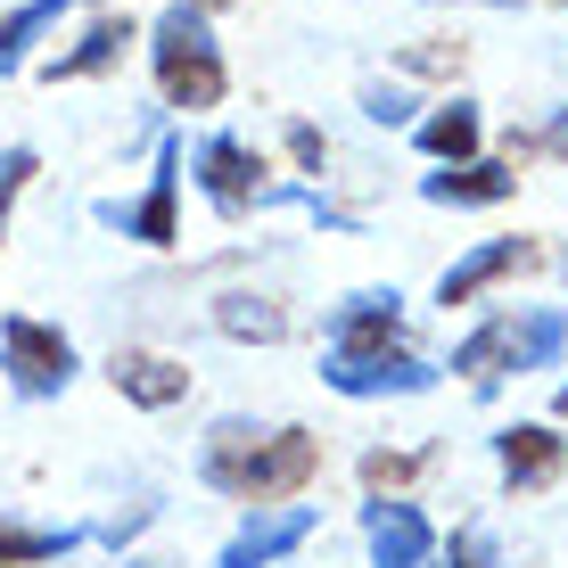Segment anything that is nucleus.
<instances>
[{"label":"nucleus","instance_id":"nucleus-10","mask_svg":"<svg viewBox=\"0 0 568 568\" xmlns=\"http://www.w3.org/2000/svg\"><path fill=\"white\" fill-rule=\"evenodd\" d=\"M536 264H544V247H536V240H478L469 256H454V264H445L437 305H478L486 288L519 281V272H536Z\"/></svg>","mask_w":568,"mask_h":568},{"label":"nucleus","instance_id":"nucleus-17","mask_svg":"<svg viewBox=\"0 0 568 568\" xmlns=\"http://www.w3.org/2000/svg\"><path fill=\"white\" fill-rule=\"evenodd\" d=\"M214 329H223L231 346H281V338H288V305L231 288V297H214Z\"/></svg>","mask_w":568,"mask_h":568},{"label":"nucleus","instance_id":"nucleus-21","mask_svg":"<svg viewBox=\"0 0 568 568\" xmlns=\"http://www.w3.org/2000/svg\"><path fill=\"white\" fill-rule=\"evenodd\" d=\"M33 173H42V156H33V149H0V240H9V214H17V199H26Z\"/></svg>","mask_w":568,"mask_h":568},{"label":"nucleus","instance_id":"nucleus-12","mask_svg":"<svg viewBox=\"0 0 568 568\" xmlns=\"http://www.w3.org/2000/svg\"><path fill=\"white\" fill-rule=\"evenodd\" d=\"M560 462H568V445H560L544 420H511V428H495V469H503V486H511V495H536V486H552V478H560Z\"/></svg>","mask_w":568,"mask_h":568},{"label":"nucleus","instance_id":"nucleus-8","mask_svg":"<svg viewBox=\"0 0 568 568\" xmlns=\"http://www.w3.org/2000/svg\"><path fill=\"white\" fill-rule=\"evenodd\" d=\"M363 544H371V568H428L437 560V527H428V511L404 503V495H371L363 503Z\"/></svg>","mask_w":568,"mask_h":568},{"label":"nucleus","instance_id":"nucleus-31","mask_svg":"<svg viewBox=\"0 0 568 568\" xmlns=\"http://www.w3.org/2000/svg\"><path fill=\"white\" fill-rule=\"evenodd\" d=\"M560 272H568V256H560Z\"/></svg>","mask_w":568,"mask_h":568},{"label":"nucleus","instance_id":"nucleus-13","mask_svg":"<svg viewBox=\"0 0 568 568\" xmlns=\"http://www.w3.org/2000/svg\"><path fill=\"white\" fill-rule=\"evenodd\" d=\"M511 190H519V165H511V156H469V165L420 173V199H428V206H503Z\"/></svg>","mask_w":568,"mask_h":568},{"label":"nucleus","instance_id":"nucleus-24","mask_svg":"<svg viewBox=\"0 0 568 568\" xmlns=\"http://www.w3.org/2000/svg\"><path fill=\"white\" fill-rule=\"evenodd\" d=\"M404 74H462V42H420V50H404Z\"/></svg>","mask_w":568,"mask_h":568},{"label":"nucleus","instance_id":"nucleus-5","mask_svg":"<svg viewBox=\"0 0 568 568\" xmlns=\"http://www.w3.org/2000/svg\"><path fill=\"white\" fill-rule=\"evenodd\" d=\"M0 371H9L17 396H67L83 355L58 322H33V313H0Z\"/></svg>","mask_w":568,"mask_h":568},{"label":"nucleus","instance_id":"nucleus-14","mask_svg":"<svg viewBox=\"0 0 568 568\" xmlns=\"http://www.w3.org/2000/svg\"><path fill=\"white\" fill-rule=\"evenodd\" d=\"M413 141H420V156H437V165H469L478 141H486V115L469 100H437L428 115H413Z\"/></svg>","mask_w":568,"mask_h":568},{"label":"nucleus","instance_id":"nucleus-2","mask_svg":"<svg viewBox=\"0 0 568 568\" xmlns=\"http://www.w3.org/2000/svg\"><path fill=\"white\" fill-rule=\"evenodd\" d=\"M560 355H568V313H560V305H511V313L478 322V329L454 346V371L486 396V387H503V379L552 371Z\"/></svg>","mask_w":568,"mask_h":568},{"label":"nucleus","instance_id":"nucleus-25","mask_svg":"<svg viewBox=\"0 0 568 568\" xmlns=\"http://www.w3.org/2000/svg\"><path fill=\"white\" fill-rule=\"evenodd\" d=\"M149 519H156V503L141 495V503H132V511H124V519H108V527H100V544H115V552H124V544H132V536H141V527H149Z\"/></svg>","mask_w":568,"mask_h":568},{"label":"nucleus","instance_id":"nucleus-1","mask_svg":"<svg viewBox=\"0 0 568 568\" xmlns=\"http://www.w3.org/2000/svg\"><path fill=\"white\" fill-rule=\"evenodd\" d=\"M313 469H322V437L297 428V420L231 413V420H214L206 445H199V478L214 486V495H231V503H256V511H264V503L305 495Z\"/></svg>","mask_w":568,"mask_h":568},{"label":"nucleus","instance_id":"nucleus-7","mask_svg":"<svg viewBox=\"0 0 568 568\" xmlns=\"http://www.w3.org/2000/svg\"><path fill=\"white\" fill-rule=\"evenodd\" d=\"M100 223H115L124 240H141V247H173L182 240V141H165L156 149V173H149V190L132 206H100Z\"/></svg>","mask_w":568,"mask_h":568},{"label":"nucleus","instance_id":"nucleus-19","mask_svg":"<svg viewBox=\"0 0 568 568\" xmlns=\"http://www.w3.org/2000/svg\"><path fill=\"white\" fill-rule=\"evenodd\" d=\"M58 9H67V0H26V9H9V17H0V74H17V67H26V50L58 26Z\"/></svg>","mask_w":568,"mask_h":568},{"label":"nucleus","instance_id":"nucleus-18","mask_svg":"<svg viewBox=\"0 0 568 568\" xmlns=\"http://www.w3.org/2000/svg\"><path fill=\"white\" fill-rule=\"evenodd\" d=\"M83 536L91 527H26V519L0 511V568H50V560L83 552Z\"/></svg>","mask_w":568,"mask_h":568},{"label":"nucleus","instance_id":"nucleus-30","mask_svg":"<svg viewBox=\"0 0 568 568\" xmlns=\"http://www.w3.org/2000/svg\"><path fill=\"white\" fill-rule=\"evenodd\" d=\"M495 9H511V0H495ZM544 9H568V0H544Z\"/></svg>","mask_w":568,"mask_h":568},{"label":"nucleus","instance_id":"nucleus-6","mask_svg":"<svg viewBox=\"0 0 568 568\" xmlns=\"http://www.w3.org/2000/svg\"><path fill=\"white\" fill-rule=\"evenodd\" d=\"M190 173H199V190H206V206L214 214H231V223H240V214H256L264 206V149H247L240 132H214V141H199V156H190Z\"/></svg>","mask_w":568,"mask_h":568},{"label":"nucleus","instance_id":"nucleus-23","mask_svg":"<svg viewBox=\"0 0 568 568\" xmlns=\"http://www.w3.org/2000/svg\"><path fill=\"white\" fill-rule=\"evenodd\" d=\"M445 568H503V552H495L486 527H454V560H445Z\"/></svg>","mask_w":568,"mask_h":568},{"label":"nucleus","instance_id":"nucleus-3","mask_svg":"<svg viewBox=\"0 0 568 568\" xmlns=\"http://www.w3.org/2000/svg\"><path fill=\"white\" fill-rule=\"evenodd\" d=\"M149 67H156V91H165V108H223L231 74H223V50H214V26L190 0H173L165 17L149 26Z\"/></svg>","mask_w":568,"mask_h":568},{"label":"nucleus","instance_id":"nucleus-26","mask_svg":"<svg viewBox=\"0 0 568 568\" xmlns=\"http://www.w3.org/2000/svg\"><path fill=\"white\" fill-rule=\"evenodd\" d=\"M288 156H297L305 173H322V165H329V141H322L313 124H288Z\"/></svg>","mask_w":568,"mask_h":568},{"label":"nucleus","instance_id":"nucleus-9","mask_svg":"<svg viewBox=\"0 0 568 568\" xmlns=\"http://www.w3.org/2000/svg\"><path fill=\"white\" fill-rule=\"evenodd\" d=\"M313 527H322V519H313V503H264V511H247L240 536L214 552V568H281Z\"/></svg>","mask_w":568,"mask_h":568},{"label":"nucleus","instance_id":"nucleus-11","mask_svg":"<svg viewBox=\"0 0 568 568\" xmlns=\"http://www.w3.org/2000/svg\"><path fill=\"white\" fill-rule=\"evenodd\" d=\"M108 387L124 404H141V413H173V404L190 396V363L156 355V346H115L108 355Z\"/></svg>","mask_w":568,"mask_h":568},{"label":"nucleus","instance_id":"nucleus-16","mask_svg":"<svg viewBox=\"0 0 568 568\" xmlns=\"http://www.w3.org/2000/svg\"><path fill=\"white\" fill-rule=\"evenodd\" d=\"M124 42H132V17H91L83 42L50 58V83H91V74H108L115 58H124Z\"/></svg>","mask_w":568,"mask_h":568},{"label":"nucleus","instance_id":"nucleus-20","mask_svg":"<svg viewBox=\"0 0 568 568\" xmlns=\"http://www.w3.org/2000/svg\"><path fill=\"white\" fill-rule=\"evenodd\" d=\"M428 469V454H363V495H404Z\"/></svg>","mask_w":568,"mask_h":568},{"label":"nucleus","instance_id":"nucleus-15","mask_svg":"<svg viewBox=\"0 0 568 568\" xmlns=\"http://www.w3.org/2000/svg\"><path fill=\"white\" fill-rule=\"evenodd\" d=\"M363 338H404V297L396 288H355V297L329 313L322 346H363Z\"/></svg>","mask_w":568,"mask_h":568},{"label":"nucleus","instance_id":"nucleus-28","mask_svg":"<svg viewBox=\"0 0 568 568\" xmlns=\"http://www.w3.org/2000/svg\"><path fill=\"white\" fill-rule=\"evenodd\" d=\"M552 413H560V420H568V379H560V396H552Z\"/></svg>","mask_w":568,"mask_h":568},{"label":"nucleus","instance_id":"nucleus-4","mask_svg":"<svg viewBox=\"0 0 568 568\" xmlns=\"http://www.w3.org/2000/svg\"><path fill=\"white\" fill-rule=\"evenodd\" d=\"M322 387H338L346 404H387V396H428L437 363L413 355L404 338H363V346H322Z\"/></svg>","mask_w":568,"mask_h":568},{"label":"nucleus","instance_id":"nucleus-29","mask_svg":"<svg viewBox=\"0 0 568 568\" xmlns=\"http://www.w3.org/2000/svg\"><path fill=\"white\" fill-rule=\"evenodd\" d=\"M190 9H199V17H214V9H223V0H190Z\"/></svg>","mask_w":568,"mask_h":568},{"label":"nucleus","instance_id":"nucleus-27","mask_svg":"<svg viewBox=\"0 0 568 568\" xmlns=\"http://www.w3.org/2000/svg\"><path fill=\"white\" fill-rule=\"evenodd\" d=\"M536 149H552V156H560V165H568V108H560V115H552V124H544V132H536Z\"/></svg>","mask_w":568,"mask_h":568},{"label":"nucleus","instance_id":"nucleus-22","mask_svg":"<svg viewBox=\"0 0 568 568\" xmlns=\"http://www.w3.org/2000/svg\"><path fill=\"white\" fill-rule=\"evenodd\" d=\"M363 115H371V124H413V91L387 83V74H371V83H363Z\"/></svg>","mask_w":568,"mask_h":568}]
</instances>
